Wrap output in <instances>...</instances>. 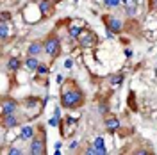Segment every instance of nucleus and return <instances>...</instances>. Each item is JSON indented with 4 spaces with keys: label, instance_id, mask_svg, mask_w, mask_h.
I'll return each instance as SVG.
<instances>
[{
    "label": "nucleus",
    "instance_id": "nucleus-17",
    "mask_svg": "<svg viewBox=\"0 0 157 155\" xmlns=\"http://www.w3.org/2000/svg\"><path fill=\"white\" fill-rule=\"evenodd\" d=\"M120 2H121V0H104V4H105L107 7H118Z\"/></svg>",
    "mask_w": 157,
    "mask_h": 155
},
{
    "label": "nucleus",
    "instance_id": "nucleus-12",
    "mask_svg": "<svg viewBox=\"0 0 157 155\" xmlns=\"http://www.w3.org/2000/svg\"><path fill=\"white\" fill-rule=\"evenodd\" d=\"M39 52H41V45H39V43H32V45L29 47V54L30 55H38Z\"/></svg>",
    "mask_w": 157,
    "mask_h": 155
},
{
    "label": "nucleus",
    "instance_id": "nucleus-25",
    "mask_svg": "<svg viewBox=\"0 0 157 155\" xmlns=\"http://www.w3.org/2000/svg\"><path fill=\"white\" fill-rule=\"evenodd\" d=\"M7 18H9V14H7V13H2V21H6Z\"/></svg>",
    "mask_w": 157,
    "mask_h": 155
},
{
    "label": "nucleus",
    "instance_id": "nucleus-9",
    "mask_svg": "<svg viewBox=\"0 0 157 155\" xmlns=\"http://www.w3.org/2000/svg\"><path fill=\"white\" fill-rule=\"evenodd\" d=\"M4 125L7 127V128H13V127L16 125V118L13 116V114H6L4 116Z\"/></svg>",
    "mask_w": 157,
    "mask_h": 155
},
{
    "label": "nucleus",
    "instance_id": "nucleus-19",
    "mask_svg": "<svg viewBox=\"0 0 157 155\" xmlns=\"http://www.w3.org/2000/svg\"><path fill=\"white\" fill-rule=\"evenodd\" d=\"M38 73L45 75V73H48V68H47V66H41V64H39V66H38Z\"/></svg>",
    "mask_w": 157,
    "mask_h": 155
},
{
    "label": "nucleus",
    "instance_id": "nucleus-18",
    "mask_svg": "<svg viewBox=\"0 0 157 155\" xmlns=\"http://www.w3.org/2000/svg\"><path fill=\"white\" fill-rule=\"evenodd\" d=\"M80 32H82V30L78 29V27H71V29H70V36H71V38H78Z\"/></svg>",
    "mask_w": 157,
    "mask_h": 155
},
{
    "label": "nucleus",
    "instance_id": "nucleus-24",
    "mask_svg": "<svg viewBox=\"0 0 157 155\" xmlns=\"http://www.w3.org/2000/svg\"><path fill=\"white\" fill-rule=\"evenodd\" d=\"M64 66H66V68H71V66H73V61H71V59H68V61L64 62Z\"/></svg>",
    "mask_w": 157,
    "mask_h": 155
},
{
    "label": "nucleus",
    "instance_id": "nucleus-1",
    "mask_svg": "<svg viewBox=\"0 0 157 155\" xmlns=\"http://www.w3.org/2000/svg\"><path fill=\"white\" fill-rule=\"evenodd\" d=\"M61 104L63 107H77L82 104V93L77 91V89H71V91H66V93H63V98H61Z\"/></svg>",
    "mask_w": 157,
    "mask_h": 155
},
{
    "label": "nucleus",
    "instance_id": "nucleus-8",
    "mask_svg": "<svg viewBox=\"0 0 157 155\" xmlns=\"http://www.w3.org/2000/svg\"><path fill=\"white\" fill-rule=\"evenodd\" d=\"M93 146L97 148L98 153H102V155L107 152V150H105V145H104V137H97V139H95V143H93Z\"/></svg>",
    "mask_w": 157,
    "mask_h": 155
},
{
    "label": "nucleus",
    "instance_id": "nucleus-6",
    "mask_svg": "<svg viewBox=\"0 0 157 155\" xmlns=\"http://www.w3.org/2000/svg\"><path fill=\"white\" fill-rule=\"evenodd\" d=\"M105 127H107L109 132H114V130L120 128V121H118L116 118H107L105 119Z\"/></svg>",
    "mask_w": 157,
    "mask_h": 155
},
{
    "label": "nucleus",
    "instance_id": "nucleus-20",
    "mask_svg": "<svg viewBox=\"0 0 157 155\" xmlns=\"http://www.w3.org/2000/svg\"><path fill=\"white\" fill-rule=\"evenodd\" d=\"M111 82H113V84H120V82H121V75H118V77L111 78Z\"/></svg>",
    "mask_w": 157,
    "mask_h": 155
},
{
    "label": "nucleus",
    "instance_id": "nucleus-7",
    "mask_svg": "<svg viewBox=\"0 0 157 155\" xmlns=\"http://www.w3.org/2000/svg\"><path fill=\"white\" fill-rule=\"evenodd\" d=\"M123 6H125V11L128 14H134L137 9V2L136 0H123Z\"/></svg>",
    "mask_w": 157,
    "mask_h": 155
},
{
    "label": "nucleus",
    "instance_id": "nucleus-23",
    "mask_svg": "<svg viewBox=\"0 0 157 155\" xmlns=\"http://www.w3.org/2000/svg\"><path fill=\"white\" fill-rule=\"evenodd\" d=\"M88 153H98V152H97V148H95V146H89V148H88Z\"/></svg>",
    "mask_w": 157,
    "mask_h": 155
},
{
    "label": "nucleus",
    "instance_id": "nucleus-11",
    "mask_svg": "<svg viewBox=\"0 0 157 155\" xmlns=\"http://www.w3.org/2000/svg\"><path fill=\"white\" fill-rule=\"evenodd\" d=\"M109 27H111V30L113 32H120V29H121V21L116 18H111V21H109Z\"/></svg>",
    "mask_w": 157,
    "mask_h": 155
},
{
    "label": "nucleus",
    "instance_id": "nucleus-15",
    "mask_svg": "<svg viewBox=\"0 0 157 155\" xmlns=\"http://www.w3.org/2000/svg\"><path fill=\"white\" fill-rule=\"evenodd\" d=\"M7 66H9L11 70H18V68H20V61H18V59H14V57H13V59H9Z\"/></svg>",
    "mask_w": 157,
    "mask_h": 155
},
{
    "label": "nucleus",
    "instance_id": "nucleus-13",
    "mask_svg": "<svg viewBox=\"0 0 157 155\" xmlns=\"http://www.w3.org/2000/svg\"><path fill=\"white\" fill-rule=\"evenodd\" d=\"M25 64H27V68H29V70H38V66H39L38 59H34V57H29Z\"/></svg>",
    "mask_w": 157,
    "mask_h": 155
},
{
    "label": "nucleus",
    "instance_id": "nucleus-4",
    "mask_svg": "<svg viewBox=\"0 0 157 155\" xmlns=\"http://www.w3.org/2000/svg\"><path fill=\"white\" fill-rule=\"evenodd\" d=\"M43 152H45L43 141H41V139H34V141H32V145H30V153H34V155H41Z\"/></svg>",
    "mask_w": 157,
    "mask_h": 155
},
{
    "label": "nucleus",
    "instance_id": "nucleus-3",
    "mask_svg": "<svg viewBox=\"0 0 157 155\" xmlns=\"http://www.w3.org/2000/svg\"><path fill=\"white\" fill-rule=\"evenodd\" d=\"M78 39H80V43H82L84 47H91V45L95 43V38H93V34H91L89 30H82L80 36H78Z\"/></svg>",
    "mask_w": 157,
    "mask_h": 155
},
{
    "label": "nucleus",
    "instance_id": "nucleus-22",
    "mask_svg": "<svg viewBox=\"0 0 157 155\" xmlns=\"http://www.w3.org/2000/svg\"><path fill=\"white\" fill-rule=\"evenodd\" d=\"M57 123H59V116H56V118L50 119V125H57Z\"/></svg>",
    "mask_w": 157,
    "mask_h": 155
},
{
    "label": "nucleus",
    "instance_id": "nucleus-16",
    "mask_svg": "<svg viewBox=\"0 0 157 155\" xmlns=\"http://www.w3.org/2000/svg\"><path fill=\"white\" fill-rule=\"evenodd\" d=\"M0 36H2V39L7 38V25H6V21H2V25H0Z\"/></svg>",
    "mask_w": 157,
    "mask_h": 155
},
{
    "label": "nucleus",
    "instance_id": "nucleus-14",
    "mask_svg": "<svg viewBox=\"0 0 157 155\" xmlns=\"http://www.w3.org/2000/svg\"><path fill=\"white\" fill-rule=\"evenodd\" d=\"M39 9H41V14H47L50 11V0H43V2L39 4Z\"/></svg>",
    "mask_w": 157,
    "mask_h": 155
},
{
    "label": "nucleus",
    "instance_id": "nucleus-21",
    "mask_svg": "<svg viewBox=\"0 0 157 155\" xmlns=\"http://www.w3.org/2000/svg\"><path fill=\"white\" fill-rule=\"evenodd\" d=\"M9 153H11V155H18V153H21V152H20L18 148H11V150H9Z\"/></svg>",
    "mask_w": 157,
    "mask_h": 155
},
{
    "label": "nucleus",
    "instance_id": "nucleus-5",
    "mask_svg": "<svg viewBox=\"0 0 157 155\" xmlns=\"http://www.w3.org/2000/svg\"><path fill=\"white\" fill-rule=\"evenodd\" d=\"M14 109H16V102H13V100L4 102V105H2V114H4V116H6V114H13Z\"/></svg>",
    "mask_w": 157,
    "mask_h": 155
},
{
    "label": "nucleus",
    "instance_id": "nucleus-10",
    "mask_svg": "<svg viewBox=\"0 0 157 155\" xmlns=\"http://www.w3.org/2000/svg\"><path fill=\"white\" fill-rule=\"evenodd\" d=\"M34 136V128L32 127H23L21 128V139H32Z\"/></svg>",
    "mask_w": 157,
    "mask_h": 155
},
{
    "label": "nucleus",
    "instance_id": "nucleus-2",
    "mask_svg": "<svg viewBox=\"0 0 157 155\" xmlns=\"http://www.w3.org/2000/svg\"><path fill=\"white\" fill-rule=\"evenodd\" d=\"M45 52L48 54V55H52V57H56V55H59V50H61V47H59V39L56 38H50L47 43H45Z\"/></svg>",
    "mask_w": 157,
    "mask_h": 155
}]
</instances>
